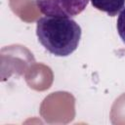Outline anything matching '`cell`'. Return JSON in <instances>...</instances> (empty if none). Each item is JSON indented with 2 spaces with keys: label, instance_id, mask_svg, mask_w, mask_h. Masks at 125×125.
<instances>
[{
  "label": "cell",
  "instance_id": "3",
  "mask_svg": "<svg viewBox=\"0 0 125 125\" xmlns=\"http://www.w3.org/2000/svg\"><path fill=\"white\" fill-rule=\"evenodd\" d=\"M93 7L113 17L125 6V0H90Z\"/></svg>",
  "mask_w": 125,
  "mask_h": 125
},
{
  "label": "cell",
  "instance_id": "2",
  "mask_svg": "<svg viewBox=\"0 0 125 125\" xmlns=\"http://www.w3.org/2000/svg\"><path fill=\"white\" fill-rule=\"evenodd\" d=\"M38 10L45 16L72 18L82 13L90 0H34Z\"/></svg>",
  "mask_w": 125,
  "mask_h": 125
},
{
  "label": "cell",
  "instance_id": "1",
  "mask_svg": "<svg viewBox=\"0 0 125 125\" xmlns=\"http://www.w3.org/2000/svg\"><path fill=\"white\" fill-rule=\"evenodd\" d=\"M82 30L71 18L46 16L36 22L39 43L52 55L67 57L78 47Z\"/></svg>",
  "mask_w": 125,
  "mask_h": 125
},
{
  "label": "cell",
  "instance_id": "4",
  "mask_svg": "<svg viewBox=\"0 0 125 125\" xmlns=\"http://www.w3.org/2000/svg\"><path fill=\"white\" fill-rule=\"evenodd\" d=\"M116 28L122 42L125 43V7L120 11L116 21Z\"/></svg>",
  "mask_w": 125,
  "mask_h": 125
}]
</instances>
